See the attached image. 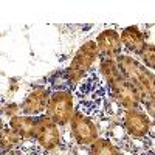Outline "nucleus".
Returning <instances> with one entry per match:
<instances>
[{
	"instance_id": "nucleus-17",
	"label": "nucleus",
	"mask_w": 155,
	"mask_h": 155,
	"mask_svg": "<svg viewBox=\"0 0 155 155\" xmlns=\"http://www.w3.org/2000/svg\"><path fill=\"white\" fill-rule=\"evenodd\" d=\"M2 155H23V153H22L20 150H16V149H14V150H9V152H3Z\"/></svg>"
},
{
	"instance_id": "nucleus-1",
	"label": "nucleus",
	"mask_w": 155,
	"mask_h": 155,
	"mask_svg": "<svg viewBox=\"0 0 155 155\" xmlns=\"http://www.w3.org/2000/svg\"><path fill=\"white\" fill-rule=\"evenodd\" d=\"M115 62L118 65L121 76L138 88V92L143 96V102L153 106V93H155L153 79L155 78H153L152 70L146 68L141 62H138L137 59H134L132 56H127V54L116 56Z\"/></svg>"
},
{
	"instance_id": "nucleus-12",
	"label": "nucleus",
	"mask_w": 155,
	"mask_h": 155,
	"mask_svg": "<svg viewBox=\"0 0 155 155\" xmlns=\"http://www.w3.org/2000/svg\"><path fill=\"white\" fill-rule=\"evenodd\" d=\"M22 141L23 140L14 130H11L9 127H3L0 130V153L17 149L22 144Z\"/></svg>"
},
{
	"instance_id": "nucleus-8",
	"label": "nucleus",
	"mask_w": 155,
	"mask_h": 155,
	"mask_svg": "<svg viewBox=\"0 0 155 155\" xmlns=\"http://www.w3.org/2000/svg\"><path fill=\"white\" fill-rule=\"evenodd\" d=\"M51 92L47 87H36L34 90L28 93V96L23 99L20 106V113L27 116H39L42 115L47 109L48 99Z\"/></svg>"
},
{
	"instance_id": "nucleus-3",
	"label": "nucleus",
	"mask_w": 155,
	"mask_h": 155,
	"mask_svg": "<svg viewBox=\"0 0 155 155\" xmlns=\"http://www.w3.org/2000/svg\"><path fill=\"white\" fill-rule=\"evenodd\" d=\"M74 113V98L68 90H56L51 92L45 115L56 123L59 127L68 124L71 115Z\"/></svg>"
},
{
	"instance_id": "nucleus-15",
	"label": "nucleus",
	"mask_w": 155,
	"mask_h": 155,
	"mask_svg": "<svg viewBox=\"0 0 155 155\" xmlns=\"http://www.w3.org/2000/svg\"><path fill=\"white\" fill-rule=\"evenodd\" d=\"M141 58V61H143V65L146 68H153L155 67V48L152 44H146L144 48L141 50V53L138 54Z\"/></svg>"
},
{
	"instance_id": "nucleus-13",
	"label": "nucleus",
	"mask_w": 155,
	"mask_h": 155,
	"mask_svg": "<svg viewBox=\"0 0 155 155\" xmlns=\"http://www.w3.org/2000/svg\"><path fill=\"white\" fill-rule=\"evenodd\" d=\"M90 155H123V153L110 140L98 138L90 144Z\"/></svg>"
},
{
	"instance_id": "nucleus-9",
	"label": "nucleus",
	"mask_w": 155,
	"mask_h": 155,
	"mask_svg": "<svg viewBox=\"0 0 155 155\" xmlns=\"http://www.w3.org/2000/svg\"><path fill=\"white\" fill-rule=\"evenodd\" d=\"M96 48H98V53L102 58H107V59H115L116 56L121 54V37L120 33L116 30H104L101 31L96 37Z\"/></svg>"
},
{
	"instance_id": "nucleus-10",
	"label": "nucleus",
	"mask_w": 155,
	"mask_h": 155,
	"mask_svg": "<svg viewBox=\"0 0 155 155\" xmlns=\"http://www.w3.org/2000/svg\"><path fill=\"white\" fill-rule=\"evenodd\" d=\"M120 37H121V45L124 48H127L129 51L135 53V54H140L141 50H143L144 45L147 44L144 33L141 31L138 27H135V25L124 28L120 33Z\"/></svg>"
},
{
	"instance_id": "nucleus-7",
	"label": "nucleus",
	"mask_w": 155,
	"mask_h": 155,
	"mask_svg": "<svg viewBox=\"0 0 155 155\" xmlns=\"http://www.w3.org/2000/svg\"><path fill=\"white\" fill-rule=\"evenodd\" d=\"M123 127L130 137L143 138L152 130V120L146 112L140 109H130L126 110L123 116Z\"/></svg>"
},
{
	"instance_id": "nucleus-14",
	"label": "nucleus",
	"mask_w": 155,
	"mask_h": 155,
	"mask_svg": "<svg viewBox=\"0 0 155 155\" xmlns=\"http://www.w3.org/2000/svg\"><path fill=\"white\" fill-rule=\"evenodd\" d=\"M99 71L104 78V81H107V84L110 85L112 82L121 79V73L118 70V65H116L115 59H107V58H102L101 64H99Z\"/></svg>"
},
{
	"instance_id": "nucleus-2",
	"label": "nucleus",
	"mask_w": 155,
	"mask_h": 155,
	"mask_svg": "<svg viewBox=\"0 0 155 155\" xmlns=\"http://www.w3.org/2000/svg\"><path fill=\"white\" fill-rule=\"evenodd\" d=\"M98 56H99V53H98L95 41H87L84 45H81L79 50L76 51L70 67L65 71L67 81L70 84H79L85 78V74L88 73V70L93 67Z\"/></svg>"
},
{
	"instance_id": "nucleus-4",
	"label": "nucleus",
	"mask_w": 155,
	"mask_h": 155,
	"mask_svg": "<svg viewBox=\"0 0 155 155\" xmlns=\"http://www.w3.org/2000/svg\"><path fill=\"white\" fill-rule=\"evenodd\" d=\"M68 124H70V132L78 144L90 146L95 140H98L99 129L96 123L92 118H88L87 115H84L81 110L71 115Z\"/></svg>"
},
{
	"instance_id": "nucleus-6",
	"label": "nucleus",
	"mask_w": 155,
	"mask_h": 155,
	"mask_svg": "<svg viewBox=\"0 0 155 155\" xmlns=\"http://www.w3.org/2000/svg\"><path fill=\"white\" fill-rule=\"evenodd\" d=\"M109 87H110V93H112L113 99L126 110L138 109V106L143 102V96L138 92V88L129 81H126L124 78L112 82Z\"/></svg>"
},
{
	"instance_id": "nucleus-16",
	"label": "nucleus",
	"mask_w": 155,
	"mask_h": 155,
	"mask_svg": "<svg viewBox=\"0 0 155 155\" xmlns=\"http://www.w3.org/2000/svg\"><path fill=\"white\" fill-rule=\"evenodd\" d=\"M2 112H3L6 116H9V120H11L12 116L20 115V106H17V104H8L6 107H3Z\"/></svg>"
},
{
	"instance_id": "nucleus-19",
	"label": "nucleus",
	"mask_w": 155,
	"mask_h": 155,
	"mask_svg": "<svg viewBox=\"0 0 155 155\" xmlns=\"http://www.w3.org/2000/svg\"><path fill=\"white\" fill-rule=\"evenodd\" d=\"M0 155H2V153H0Z\"/></svg>"
},
{
	"instance_id": "nucleus-18",
	"label": "nucleus",
	"mask_w": 155,
	"mask_h": 155,
	"mask_svg": "<svg viewBox=\"0 0 155 155\" xmlns=\"http://www.w3.org/2000/svg\"><path fill=\"white\" fill-rule=\"evenodd\" d=\"M5 126H3V120H2V116H0V130H2Z\"/></svg>"
},
{
	"instance_id": "nucleus-5",
	"label": "nucleus",
	"mask_w": 155,
	"mask_h": 155,
	"mask_svg": "<svg viewBox=\"0 0 155 155\" xmlns=\"http://www.w3.org/2000/svg\"><path fill=\"white\" fill-rule=\"evenodd\" d=\"M36 143L45 150H53L62 143L61 127L53 123L47 115L36 116Z\"/></svg>"
},
{
	"instance_id": "nucleus-11",
	"label": "nucleus",
	"mask_w": 155,
	"mask_h": 155,
	"mask_svg": "<svg viewBox=\"0 0 155 155\" xmlns=\"http://www.w3.org/2000/svg\"><path fill=\"white\" fill-rule=\"evenodd\" d=\"M9 129L14 130L22 140H31L36 134V118L27 115H17L9 120Z\"/></svg>"
}]
</instances>
